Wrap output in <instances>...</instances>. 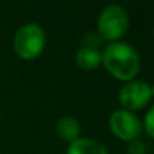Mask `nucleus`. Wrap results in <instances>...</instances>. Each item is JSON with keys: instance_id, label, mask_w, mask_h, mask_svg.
I'll list each match as a JSON object with an SVG mask.
<instances>
[{"instance_id": "1", "label": "nucleus", "mask_w": 154, "mask_h": 154, "mask_svg": "<svg viewBox=\"0 0 154 154\" xmlns=\"http://www.w3.org/2000/svg\"><path fill=\"white\" fill-rule=\"evenodd\" d=\"M106 69L119 80H131L139 72L140 60L136 50L125 42H112L101 54Z\"/></svg>"}, {"instance_id": "2", "label": "nucleus", "mask_w": 154, "mask_h": 154, "mask_svg": "<svg viewBox=\"0 0 154 154\" xmlns=\"http://www.w3.org/2000/svg\"><path fill=\"white\" fill-rule=\"evenodd\" d=\"M45 44V33L41 26L29 23L18 29L14 38V47L21 59H35L41 54Z\"/></svg>"}, {"instance_id": "3", "label": "nucleus", "mask_w": 154, "mask_h": 154, "mask_svg": "<svg viewBox=\"0 0 154 154\" xmlns=\"http://www.w3.org/2000/svg\"><path fill=\"white\" fill-rule=\"evenodd\" d=\"M128 29V15L124 8L110 5L103 9L98 17V32L103 38L115 41L121 38Z\"/></svg>"}, {"instance_id": "4", "label": "nucleus", "mask_w": 154, "mask_h": 154, "mask_svg": "<svg viewBox=\"0 0 154 154\" xmlns=\"http://www.w3.org/2000/svg\"><path fill=\"white\" fill-rule=\"evenodd\" d=\"M109 125L115 136H118L122 140H128V142L137 139L142 130L140 121L131 112H127V110L113 112L110 115Z\"/></svg>"}, {"instance_id": "5", "label": "nucleus", "mask_w": 154, "mask_h": 154, "mask_svg": "<svg viewBox=\"0 0 154 154\" xmlns=\"http://www.w3.org/2000/svg\"><path fill=\"white\" fill-rule=\"evenodd\" d=\"M152 97V89L145 82H130L125 86H122L119 92V101L121 104L130 110H137L143 107Z\"/></svg>"}, {"instance_id": "6", "label": "nucleus", "mask_w": 154, "mask_h": 154, "mask_svg": "<svg viewBox=\"0 0 154 154\" xmlns=\"http://www.w3.org/2000/svg\"><path fill=\"white\" fill-rule=\"evenodd\" d=\"M66 154H109V152L101 142L89 137H82L71 142Z\"/></svg>"}, {"instance_id": "7", "label": "nucleus", "mask_w": 154, "mask_h": 154, "mask_svg": "<svg viewBox=\"0 0 154 154\" xmlns=\"http://www.w3.org/2000/svg\"><path fill=\"white\" fill-rule=\"evenodd\" d=\"M56 131L57 136H60L63 140L68 142H74L75 139H79V133H80V125L74 118L71 116H63L57 121L56 124Z\"/></svg>"}, {"instance_id": "8", "label": "nucleus", "mask_w": 154, "mask_h": 154, "mask_svg": "<svg viewBox=\"0 0 154 154\" xmlns=\"http://www.w3.org/2000/svg\"><path fill=\"white\" fill-rule=\"evenodd\" d=\"M75 62L83 69H94L101 63V53L94 47H82L77 51Z\"/></svg>"}, {"instance_id": "9", "label": "nucleus", "mask_w": 154, "mask_h": 154, "mask_svg": "<svg viewBox=\"0 0 154 154\" xmlns=\"http://www.w3.org/2000/svg\"><path fill=\"white\" fill-rule=\"evenodd\" d=\"M127 152L128 154H148L149 152V148H148V143H145L143 140H131L128 148H127Z\"/></svg>"}, {"instance_id": "10", "label": "nucleus", "mask_w": 154, "mask_h": 154, "mask_svg": "<svg viewBox=\"0 0 154 154\" xmlns=\"http://www.w3.org/2000/svg\"><path fill=\"white\" fill-rule=\"evenodd\" d=\"M145 130L148 133V136H152V110H149L145 116Z\"/></svg>"}]
</instances>
